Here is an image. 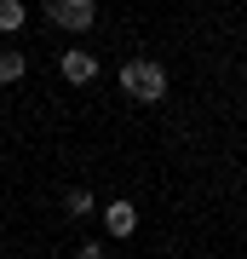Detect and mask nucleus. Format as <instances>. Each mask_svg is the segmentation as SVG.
Here are the masks:
<instances>
[{
	"label": "nucleus",
	"mask_w": 247,
	"mask_h": 259,
	"mask_svg": "<svg viewBox=\"0 0 247 259\" xmlns=\"http://www.w3.org/2000/svg\"><path fill=\"white\" fill-rule=\"evenodd\" d=\"M121 93L138 98V104H161L167 98V69L150 64V58H127L121 64Z\"/></svg>",
	"instance_id": "1"
},
{
	"label": "nucleus",
	"mask_w": 247,
	"mask_h": 259,
	"mask_svg": "<svg viewBox=\"0 0 247 259\" xmlns=\"http://www.w3.org/2000/svg\"><path fill=\"white\" fill-rule=\"evenodd\" d=\"M46 23L69 29V35H86L98 23V0H46Z\"/></svg>",
	"instance_id": "2"
},
{
	"label": "nucleus",
	"mask_w": 247,
	"mask_h": 259,
	"mask_svg": "<svg viewBox=\"0 0 247 259\" xmlns=\"http://www.w3.org/2000/svg\"><path fill=\"white\" fill-rule=\"evenodd\" d=\"M58 75H64L69 87H92L98 81V58H92L86 47H69L64 58H58Z\"/></svg>",
	"instance_id": "3"
},
{
	"label": "nucleus",
	"mask_w": 247,
	"mask_h": 259,
	"mask_svg": "<svg viewBox=\"0 0 247 259\" xmlns=\"http://www.w3.org/2000/svg\"><path fill=\"white\" fill-rule=\"evenodd\" d=\"M104 231H110V236H132L138 231V207L127 202V196H115V202L104 207Z\"/></svg>",
	"instance_id": "4"
},
{
	"label": "nucleus",
	"mask_w": 247,
	"mask_h": 259,
	"mask_svg": "<svg viewBox=\"0 0 247 259\" xmlns=\"http://www.w3.org/2000/svg\"><path fill=\"white\" fill-rule=\"evenodd\" d=\"M23 69H29V58H23L18 47H0V87H18Z\"/></svg>",
	"instance_id": "5"
},
{
	"label": "nucleus",
	"mask_w": 247,
	"mask_h": 259,
	"mask_svg": "<svg viewBox=\"0 0 247 259\" xmlns=\"http://www.w3.org/2000/svg\"><path fill=\"white\" fill-rule=\"evenodd\" d=\"M23 18H29V6H23V0H0V35H18Z\"/></svg>",
	"instance_id": "6"
},
{
	"label": "nucleus",
	"mask_w": 247,
	"mask_h": 259,
	"mask_svg": "<svg viewBox=\"0 0 247 259\" xmlns=\"http://www.w3.org/2000/svg\"><path fill=\"white\" fill-rule=\"evenodd\" d=\"M64 207L75 213V219H86V213H92V190H86V185H75V190L64 196Z\"/></svg>",
	"instance_id": "7"
},
{
	"label": "nucleus",
	"mask_w": 247,
	"mask_h": 259,
	"mask_svg": "<svg viewBox=\"0 0 247 259\" xmlns=\"http://www.w3.org/2000/svg\"><path fill=\"white\" fill-rule=\"evenodd\" d=\"M75 259H110V248H104V242H81V248H75Z\"/></svg>",
	"instance_id": "8"
}]
</instances>
